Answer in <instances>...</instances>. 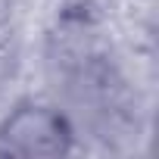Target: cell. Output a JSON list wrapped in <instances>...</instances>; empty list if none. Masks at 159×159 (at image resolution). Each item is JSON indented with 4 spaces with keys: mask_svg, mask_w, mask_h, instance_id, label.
I'll list each match as a JSON object with an SVG mask.
<instances>
[{
    "mask_svg": "<svg viewBox=\"0 0 159 159\" xmlns=\"http://www.w3.org/2000/svg\"><path fill=\"white\" fill-rule=\"evenodd\" d=\"M75 150L72 122L34 100L16 103L0 119V156L10 159H59Z\"/></svg>",
    "mask_w": 159,
    "mask_h": 159,
    "instance_id": "obj_1",
    "label": "cell"
}]
</instances>
